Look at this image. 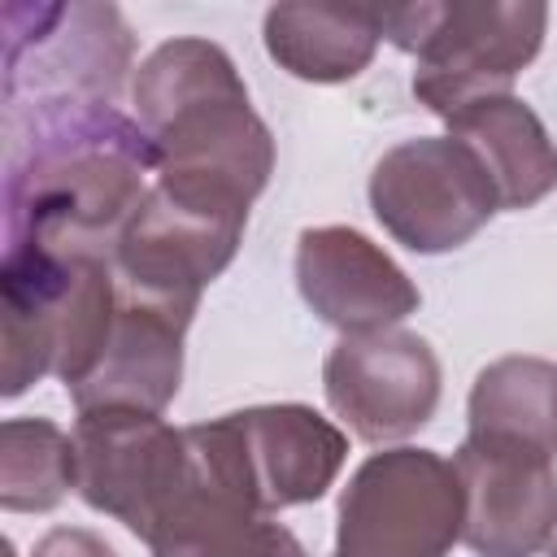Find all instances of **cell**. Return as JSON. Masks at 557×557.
<instances>
[{
	"label": "cell",
	"instance_id": "1",
	"mask_svg": "<svg viewBox=\"0 0 557 557\" xmlns=\"http://www.w3.org/2000/svg\"><path fill=\"white\" fill-rule=\"evenodd\" d=\"M157 152L104 96L4 104V248L113 257Z\"/></svg>",
	"mask_w": 557,
	"mask_h": 557
},
{
	"label": "cell",
	"instance_id": "2",
	"mask_svg": "<svg viewBox=\"0 0 557 557\" xmlns=\"http://www.w3.org/2000/svg\"><path fill=\"white\" fill-rule=\"evenodd\" d=\"M131 100L157 152L152 187L187 209L248 222L274 174V135L226 48L196 35L157 44L135 70Z\"/></svg>",
	"mask_w": 557,
	"mask_h": 557
},
{
	"label": "cell",
	"instance_id": "3",
	"mask_svg": "<svg viewBox=\"0 0 557 557\" xmlns=\"http://www.w3.org/2000/svg\"><path fill=\"white\" fill-rule=\"evenodd\" d=\"M183 440L191 483L231 496L252 513L322 500L348 457L344 431L309 405L235 409L183 426Z\"/></svg>",
	"mask_w": 557,
	"mask_h": 557
},
{
	"label": "cell",
	"instance_id": "4",
	"mask_svg": "<svg viewBox=\"0 0 557 557\" xmlns=\"http://www.w3.org/2000/svg\"><path fill=\"white\" fill-rule=\"evenodd\" d=\"M383 39L418 61L413 96L453 113L479 96H500L535 61L548 9L535 0H418L379 9Z\"/></svg>",
	"mask_w": 557,
	"mask_h": 557
},
{
	"label": "cell",
	"instance_id": "5",
	"mask_svg": "<svg viewBox=\"0 0 557 557\" xmlns=\"http://www.w3.org/2000/svg\"><path fill=\"white\" fill-rule=\"evenodd\" d=\"M461 540V483L435 448L370 453L335 513V557H448Z\"/></svg>",
	"mask_w": 557,
	"mask_h": 557
},
{
	"label": "cell",
	"instance_id": "6",
	"mask_svg": "<svg viewBox=\"0 0 557 557\" xmlns=\"http://www.w3.org/2000/svg\"><path fill=\"white\" fill-rule=\"evenodd\" d=\"M370 209L400 248L435 257L470 244L500 213V196L470 144L418 135L374 161Z\"/></svg>",
	"mask_w": 557,
	"mask_h": 557
},
{
	"label": "cell",
	"instance_id": "7",
	"mask_svg": "<svg viewBox=\"0 0 557 557\" xmlns=\"http://www.w3.org/2000/svg\"><path fill=\"white\" fill-rule=\"evenodd\" d=\"M74 492L144 544L187 487V440L161 413L87 409L74 422Z\"/></svg>",
	"mask_w": 557,
	"mask_h": 557
},
{
	"label": "cell",
	"instance_id": "8",
	"mask_svg": "<svg viewBox=\"0 0 557 557\" xmlns=\"http://www.w3.org/2000/svg\"><path fill=\"white\" fill-rule=\"evenodd\" d=\"M131 26L113 4H9L4 104L104 96L117 100L131 70Z\"/></svg>",
	"mask_w": 557,
	"mask_h": 557
},
{
	"label": "cell",
	"instance_id": "9",
	"mask_svg": "<svg viewBox=\"0 0 557 557\" xmlns=\"http://www.w3.org/2000/svg\"><path fill=\"white\" fill-rule=\"evenodd\" d=\"M322 392L357 440L392 444L435 418L440 357L422 335L396 326L374 335H339L322 361Z\"/></svg>",
	"mask_w": 557,
	"mask_h": 557
},
{
	"label": "cell",
	"instance_id": "10",
	"mask_svg": "<svg viewBox=\"0 0 557 557\" xmlns=\"http://www.w3.org/2000/svg\"><path fill=\"white\" fill-rule=\"evenodd\" d=\"M461 544L474 557H535L557 535V457L518 444L461 440Z\"/></svg>",
	"mask_w": 557,
	"mask_h": 557
},
{
	"label": "cell",
	"instance_id": "11",
	"mask_svg": "<svg viewBox=\"0 0 557 557\" xmlns=\"http://www.w3.org/2000/svg\"><path fill=\"white\" fill-rule=\"evenodd\" d=\"M191 318H196L191 305H174L117 283L113 331L96 366L83 374V383L70 387L74 409L78 413L87 409L165 413V405L178 396V383H183V335Z\"/></svg>",
	"mask_w": 557,
	"mask_h": 557
},
{
	"label": "cell",
	"instance_id": "12",
	"mask_svg": "<svg viewBox=\"0 0 557 557\" xmlns=\"http://www.w3.org/2000/svg\"><path fill=\"white\" fill-rule=\"evenodd\" d=\"M244 226V218L200 213L148 187V200L113 248V274L135 292L196 309L200 292L235 261Z\"/></svg>",
	"mask_w": 557,
	"mask_h": 557
},
{
	"label": "cell",
	"instance_id": "13",
	"mask_svg": "<svg viewBox=\"0 0 557 557\" xmlns=\"http://www.w3.org/2000/svg\"><path fill=\"white\" fill-rule=\"evenodd\" d=\"M296 287L339 335L392 331L422 296L413 278L352 226H305L296 239Z\"/></svg>",
	"mask_w": 557,
	"mask_h": 557
},
{
	"label": "cell",
	"instance_id": "14",
	"mask_svg": "<svg viewBox=\"0 0 557 557\" xmlns=\"http://www.w3.org/2000/svg\"><path fill=\"white\" fill-rule=\"evenodd\" d=\"M448 135L470 144L496 183L500 209H531L557 187V144L540 113L513 91L479 96L444 113Z\"/></svg>",
	"mask_w": 557,
	"mask_h": 557
},
{
	"label": "cell",
	"instance_id": "15",
	"mask_svg": "<svg viewBox=\"0 0 557 557\" xmlns=\"http://www.w3.org/2000/svg\"><path fill=\"white\" fill-rule=\"evenodd\" d=\"M265 52L278 70L300 83H348L357 78L383 39L379 9L335 4H274L261 22Z\"/></svg>",
	"mask_w": 557,
	"mask_h": 557
},
{
	"label": "cell",
	"instance_id": "16",
	"mask_svg": "<svg viewBox=\"0 0 557 557\" xmlns=\"http://www.w3.org/2000/svg\"><path fill=\"white\" fill-rule=\"evenodd\" d=\"M470 440L518 444L557 457V361L500 357L474 374L470 387Z\"/></svg>",
	"mask_w": 557,
	"mask_h": 557
},
{
	"label": "cell",
	"instance_id": "17",
	"mask_svg": "<svg viewBox=\"0 0 557 557\" xmlns=\"http://www.w3.org/2000/svg\"><path fill=\"white\" fill-rule=\"evenodd\" d=\"M148 548L152 557H309L296 531L191 483V474Z\"/></svg>",
	"mask_w": 557,
	"mask_h": 557
},
{
	"label": "cell",
	"instance_id": "18",
	"mask_svg": "<svg viewBox=\"0 0 557 557\" xmlns=\"http://www.w3.org/2000/svg\"><path fill=\"white\" fill-rule=\"evenodd\" d=\"M74 487V440L48 418H4L0 426V505L44 513Z\"/></svg>",
	"mask_w": 557,
	"mask_h": 557
},
{
	"label": "cell",
	"instance_id": "19",
	"mask_svg": "<svg viewBox=\"0 0 557 557\" xmlns=\"http://www.w3.org/2000/svg\"><path fill=\"white\" fill-rule=\"evenodd\" d=\"M30 557H117L113 544H104L96 531H83V527H52Z\"/></svg>",
	"mask_w": 557,
	"mask_h": 557
},
{
	"label": "cell",
	"instance_id": "20",
	"mask_svg": "<svg viewBox=\"0 0 557 557\" xmlns=\"http://www.w3.org/2000/svg\"><path fill=\"white\" fill-rule=\"evenodd\" d=\"M548 557H557V535H553V544H548Z\"/></svg>",
	"mask_w": 557,
	"mask_h": 557
}]
</instances>
